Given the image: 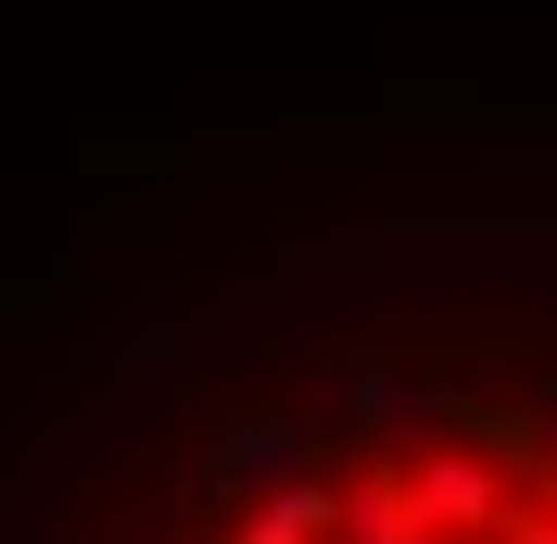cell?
Wrapping results in <instances>:
<instances>
[{
    "instance_id": "6da1fadb",
    "label": "cell",
    "mask_w": 557,
    "mask_h": 544,
    "mask_svg": "<svg viewBox=\"0 0 557 544\" xmlns=\"http://www.w3.org/2000/svg\"><path fill=\"white\" fill-rule=\"evenodd\" d=\"M26 544H557V368L482 380L330 330L278 393H190L165 481L13 443Z\"/></svg>"
}]
</instances>
